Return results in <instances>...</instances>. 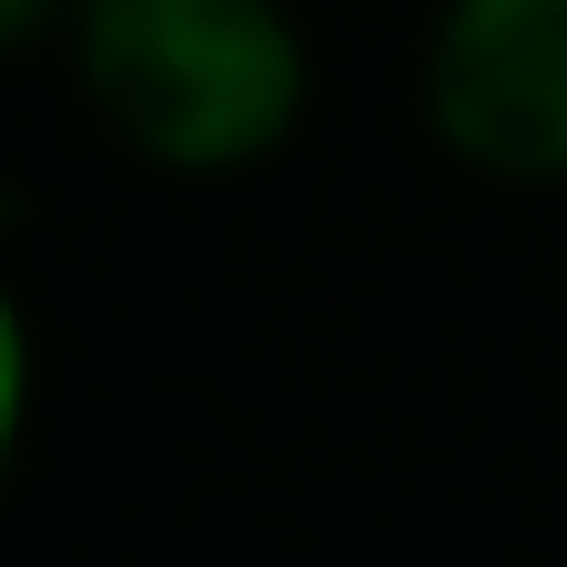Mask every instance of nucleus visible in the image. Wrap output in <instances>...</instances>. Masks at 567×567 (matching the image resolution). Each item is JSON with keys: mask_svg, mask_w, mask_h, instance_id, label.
Segmentation results:
<instances>
[{"mask_svg": "<svg viewBox=\"0 0 567 567\" xmlns=\"http://www.w3.org/2000/svg\"><path fill=\"white\" fill-rule=\"evenodd\" d=\"M63 21H74V0H0V32L11 42H63Z\"/></svg>", "mask_w": 567, "mask_h": 567, "instance_id": "nucleus-3", "label": "nucleus"}, {"mask_svg": "<svg viewBox=\"0 0 567 567\" xmlns=\"http://www.w3.org/2000/svg\"><path fill=\"white\" fill-rule=\"evenodd\" d=\"M63 63L95 126L158 179H243L284 158L316 95L295 0H74Z\"/></svg>", "mask_w": 567, "mask_h": 567, "instance_id": "nucleus-1", "label": "nucleus"}, {"mask_svg": "<svg viewBox=\"0 0 567 567\" xmlns=\"http://www.w3.org/2000/svg\"><path fill=\"white\" fill-rule=\"evenodd\" d=\"M421 116L494 189H567V0H442L421 32Z\"/></svg>", "mask_w": 567, "mask_h": 567, "instance_id": "nucleus-2", "label": "nucleus"}]
</instances>
